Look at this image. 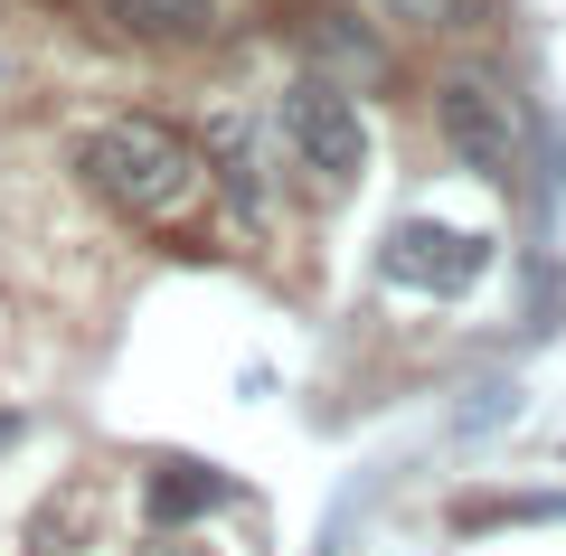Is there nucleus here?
<instances>
[{
  "label": "nucleus",
  "mask_w": 566,
  "mask_h": 556,
  "mask_svg": "<svg viewBox=\"0 0 566 556\" xmlns=\"http://www.w3.org/2000/svg\"><path fill=\"white\" fill-rule=\"evenodd\" d=\"M274 123H283V141L303 151V170H322V179H359V160H368V123H359V104H349L331 76H303L293 95L274 104Z\"/></svg>",
  "instance_id": "7ed1b4c3"
},
{
  "label": "nucleus",
  "mask_w": 566,
  "mask_h": 556,
  "mask_svg": "<svg viewBox=\"0 0 566 556\" xmlns=\"http://www.w3.org/2000/svg\"><path fill=\"white\" fill-rule=\"evenodd\" d=\"M10 434H20V424H10V416H0V443H10Z\"/></svg>",
  "instance_id": "9d476101"
},
{
  "label": "nucleus",
  "mask_w": 566,
  "mask_h": 556,
  "mask_svg": "<svg viewBox=\"0 0 566 556\" xmlns=\"http://www.w3.org/2000/svg\"><path fill=\"white\" fill-rule=\"evenodd\" d=\"M434 123H444V141L463 151V170H482V179H510V170H520V104H510L501 76H482V66L444 76Z\"/></svg>",
  "instance_id": "f03ea898"
},
{
  "label": "nucleus",
  "mask_w": 566,
  "mask_h": 556,
  "mask_svg": "<svg viewBox=\"0 0 566 556\" xmlns=\"http://www.w3.org/2000/svg\"><path fill=\"white\" fill-rule=\"evenodd\" d=\"M378 10H387V20H416V29H453L472 0H378Z\"/></svg>",
  "instance_id": "1a4fd4ad"
},
{
  "label": "nucleus",
  "mask_w": 566,
  "mask_h": 556,
  "mask_svg": "<svg viewBox=\"0 0 566 556\" xmlns=\"http://www.w3.org/2000/svg\"><path fill=\"white\" fill-rule=\"evenodd\" d=\"M104 10H123L151 39H199V29H218V0H104Z\"/></svg>",
  "instance_id": "0eeeda50"
},
{
  "label": "nucleus",
  "mask_w": 566,
  "mask_h": 556,
  "mask_svg": "<svg viewBox=\"0 0 566 556\" xmlns=\"http://www.w3.org/2000/svg\"><path fill=\"white\" fill-rule=\"evenodd\" d=\"M76 170L95 179V199H114L133 227H189L208 208V151L189 133H170V123H151V114H114V123H95L85 133V151H76Z\"/></svg>",
  "instance_id": "f257e3e1"
},
{
  "label": "nucleus",
  "mask_w": 566,
  "mask_h": 556,
  "mask_svg": "<svg viewBox=\"0 0 566 556\" xmlns=\"http://www.w3.org/2000/svg\"><path fill=\"white\" fill-rule=\"evenodd\" d=\"M274 141H283V123H264V114H208V141H199L208 179L245 218H264V199H274Z\"/></svg>",
  "instance_id": "39448f33"
},
{
  "label": "nucleus",
  "mask_w": 566,
  "mask_h": 556,
  "mask_svg": "<svg viewBox=\"0 0 566 556\" xmlns=\"http://www.w3.org/2000/svg\"><path fill=\"white\" fill-rule=\"evenodd\" d=\"M303 57H312V76H331L340 95L349 85H387V66H397L387 39L359 20V10H312L303 20Z\"/></svg>",
  "instance_id": "423d86ee"
},
{
  "label": "nucleus",
  "mask_w": 566,
  "mask_h": 556,
  "mask_svg": "<svg viewBox=\"0 0 566 556\" xmlns=\"http://www.w3.org/2000/svg\"><path fill=\"white\" fill-rule=\"evenodd\" d=\"M208 500H227V481L218 472H170V481H151V518H189V510H208Z\"/></svg>",
  "instance_id": "6e6552de"
},
{
  "label": "nucleus",
  "mask_w": 566,
  "mask_h": 556,
  "mask_svg": "<svg viewBox=\"0 0 566 556\" xmlns=\"http://www.w3.org/2000/svg\"><path fill=\"white\" fill-rule=\"evenodd\" d=\"M378 264H387V283H406V293H463V283L491 274V237L406 218V227H387V255Z\"/></svg>",
  "instance_id": "20e7f679"
}]
</instances>
